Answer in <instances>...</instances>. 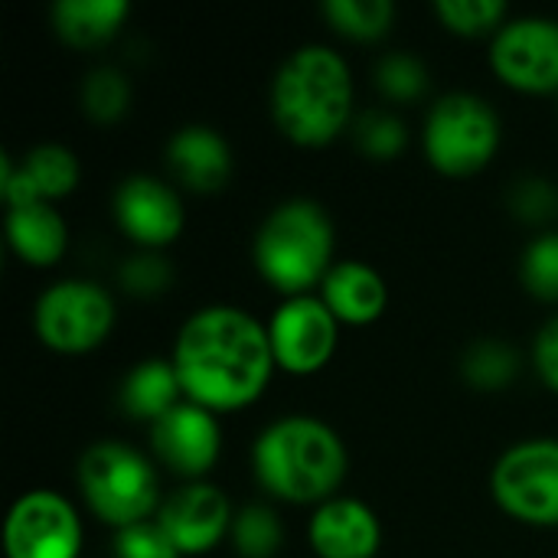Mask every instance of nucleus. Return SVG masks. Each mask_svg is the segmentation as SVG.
<instances>
[{"label": "nucleus", "mask_w": 558, "mask_h": 558, "mask_svg": "<svg viewBox=\"0 0 558 558\" xmlns=\"http://www.w3.org/2000/svg\"><path fill=\"white\" fill-rule=\"evenodd\" d=\"M170 363L183 396L209 412H232L255 402L278 366L268 327L229 304L196 311L180 327Z\"/></svg>", "instance_id": "nucleus-1"}, {"label": "nucleus", "mask_w": 558, "mask_h": 558, "mask_svg": "<svg viewBox=\"0 0 558 558\" xmlns=\"http://www.w3.org/2000/svg\"><path fill=\"white\" fill-rule=\"evenodd\" d=\"M353 78L347 59L320 43L291 52L271 82V114L278 131L301 144H330L350 121Z\"/></svg>", "instance_id": "nucleus-2"}, {"label": "nucleus", "mask_w": 558, "mask_h": 558, "mask_svg": "<svg viewBox=\"0 0 558 558\" xmlns=\"http://www.w3.org/2000/svg\"><path fill=\"white\" fill-rule=\"evenodd\" d=\"M252 464L268 494L320 507L347 477V448L320 418L284 415L255 438Z\"/></svg>", "instance_id": "nucleus-3"}, {"label": "nucleus", "mask_w": 558, "mask_h": 558, "mask_svg": "<svg viewBox=\"0 0 558 558\" xmlns=\"http://www.w3.org/2000/svg\"><path fill=\"white\" fill-rule=\"evenodd\" d=\"M333 222L314 199L275 206L255 232V265L288 298L307 294L333 268Z\"/></svg>", "instance_id": "nucleus-4"}, {"label": "nucleus", "mask_w": 558, "mask_h": 558, "mask_svg": "<svg viewBox=\"0 0 558 558\" xmlns=\"http://www.w3.org/2000/svg\"><path fill=\"white\" fill-rule=\"evenodd\" d=\"M78 487L92 513L118 530L147 523L160 510L154 464L124 441H95L78 458Z\"/></svg>", "instance_id": "nucleus-5"}, {"label": "nucleus", "mask_w": 558, "mask_h": 558, "mask_svg": "<svg viewBox=\"0 0 558 558\" xmlns=\"http://www.w3.org/2000/svg\"><path fill=\"white\" fill-rule=\"evenodd\" d=\"M425 157L448 177H468L490 163L500 144V118L494 105L471 92L438 98L425 118Z\"/></svg>", "instance_id": "nucleus-6"}, {"label": "nucleus", "mask_w": 558, "mask_h": 558, "mask_svg": "<svg viewBox=\"0 0 558 558\" xmlns=\"http://www.w3.org/2000/svg\"><path fill=\"white\" fill-rule=\"evenodd\" d=\"M504 513L530 526H558V441L530 438L504 451L490 474Z\"/></svg>", "instance_id": "nucleus-7"}, {"label": "nucleus", "mask_w": 558, "mask_h": 558, "mask_svg": "<svg viewBox=\"0 0 558 558\" xmlns=\"http://www.w3.org/2000/svg\"><path fill=\"white\" fill-rule=\"evenodd\" d=\"M39 340L56 353H85L95 350L114 324L111 294L82 278L56 281L36 301L33 314Z\"/></svg>", "instance_id": "nucleus-8"}, {"label": "nucleus", "mask_w": 558, "mask_h": 558, "mask_svg": "<svg viewBox=\"0 0 558 558\" xmlns=\"http://www.w3.org/2000/svg\"><path fill=\"white\" fill-rule=\"evenodd\" d=\"M7 558H78L82 523L75 507L56 490L23 494L3 526Z\"/></svg>", "instance_id": "nucleus-9"}, {"label": "nucleus", "mask_w": 558, "mask_h": 558, "mask_svg": "<svg viewBox=\"0 0 558 558\" xmlns=\"http://www.w3.org/2000/svg\"><path fill=\"white\" fill-rule=\"evenodd\" d=\"M494 72L520 92H558V20L520 16L497 29L490 46Z\"/></svg>", "instance_id": "nucleus-10"}, {"label": "nucleus", "mask_w": 558, "mask_h": 558, "mask_svg": "<svg viewBox=\"0 0 558 558\" xmlns=\"http://www.w3.org/2000/svg\"><path fill=\"white\" fill-rule=\"evenodd\" d=\"M337 327L340 320L330 314L324 298L314 294H298L288 298L268 324V340L275 363L294 376H311L337 350Z\"/></svg>", "instance_id": "nucleus-11"}, {"label": "nucleus", "mask_w": 558, "mask_h": 558, "mask_svg": "<svg viewBox=\"0 0 558 558\" xmlns=\"http://www.w3.org/2000/svg\"><path fill=\"white\" fill-rule=\"evenodd\" d=\"M150 448L163 468L180 477H203L222 448L219 425L209 409L196 402H177L167 415L150 422Z\"/></svg>", "instance_id": "nucleus-12"}, {"label": "nucleus", "mask_w": 558, "mask_h": 558, "mask_svg": "<svg viewBox=\"0 0 558 558\" xmlns=\"http://www.w3.org/2000/svg\"><path fill=\"white\" fill-rule=\"evenodd\" d=\"M157 523L173 539L180 556H199L232 533V507L219 487L193 481L160 504Z\"/></svg>", "instance_id": "nucleus-13"}, {"label": "nucleus", "mask_w": 558, "mask_h": 558, "mask_svg": "<svg viewBox=\"0 0 558 558\" xmlns=\"http://www.w3.org/2000/svg\"><path fill=\"white\" fill-rule=\"evenodd\" d=\"M114 219L144 248H160L173 242L183 229V203L173 186L157 177L134 173L114 190Z\"/></svg>", "instance_id": "nucleus-14"}, {"label": "nucleus", "mask_w": 558, "mask_h": 558, "mask_svg": "<svg viewBox=\"0 0 558 558\" xmlns=\"http://www.w3.org/2000/svg\"><path fill=\"white\" fill-rule=\"evenodd\" d=\"M311 546L320 558H373L383 530L376 513L350 497H330L311 517Z\"/></svg>", "instance_id": "nucleus-15"}, {"label": "nucleus", "mask_w": 558, "mask_h": 558, "mask_svg": "<svg viewBox=\"0 0 558 558\" xmlns=\"http://www.w3.org/2000/svg\"><path fill=\"white\" fill-rule=\"evenodd\" d=\"M170 173L196 193H216L232 173V150L226 137L206 124L180 128L167 144Z\"/></svg>", "instance_id": "nucleus-16"}, {"label": "nucleus", "mask_w": 558, "mask_h": 558, "mask_svg": "<svg viewBox=\"0 0 558 558\" xmlns=\"http://www.w3.org/2000/svg\"><path fill=\"white\" fill-rule=\"evenodd\" d=\"M320 284H324L320 298L340 324H353V327L373 324L389 304L383 275L366 262H353V258L333 262V268Z\"/></svg>", "instance_id": "nucleus-17"}, {"label": "nucleus", "mask_w": 558, "mask_h": 558, "mask_svg": "<svg viewBox=\"0 0 558 558\" xmlns=\"http://www.w3.org/2000/svg\"><path fill=\"white\" fill-rule=\"evenodd\" d=\"M7 242L29 265H52L65 252V222L49 203L7 209Z\"/></svg>", "instance_id": "nucleus-18"}, {"label": "nucleus", "mask_w": 558, "mask_h": 558, "mask_svg": "<svg viewBox=\"0 0 558 558\" xmlns=\"http://www.w3.org/2000/svg\"><path fill=\"white\" fill-rule=\"evenodd\" d=\"M124 16H128L124 0H59L52 7L56 33L78 49H92L111 39Z\"/></svg>", "instance_id": "nucleus-19"}, {"label": "nucleus", "mask_w": 558, "mask_h": 558, "mask_svg": "<svg viewBox=\"0 0 558 558\" xmlns=\"http://www.w3.org/2000/svg\"><path fill=\"white\" fill-rule=\"evenodd\" d=\"M180 392H183V386H180L170 360H144L137 369L128 373V379L121 386V405L134 418L157 422L180 402Z\"/></svg>", "instance_id": "nucleus-20"}, {"label": "nucleus", "mask_w": 558, "mask_h": 558, "mask_svg": "<svg viewBox=\"0 0 558 558\" xmlns=\"http://www.w3.org/2000/svg\"><path fill=\"white\" fill-rule=\"evenodd\" d=\"M23 177L29 180L33 193L39 199H59L65 193H72L78 186V160L69 147L62 144H39L33 147L23 163H20Z\"/></svg>", "instance_id": "nucleus-21"}, {"label": "nucleus", "mask_w": 558, "mask_h": 558, "mask_svg": "<svg viewBox=\"0 0 558 558\" xmlns=\"http://www.w3.org/2000/svg\"><path fill=\"white\" fill-rule=\"evenodd\" d=\"M324 13L333 29L353 39H379L396 20V7L389 0H327Z\"/></svg>", "instance_id": "nucleus-22"}, {"label": "nucleus", "mask_w": 558, "mask_h": 558, "mask_svg": "<svg viewBox=\"0 0 558 558\" xmlns=\"http://www.w3.org/2000/svg\"><path fill=\"white\" fill-rule=\"evenodd\" d=\"M464 379L477 389H504L513 383L520 360L517 350L507 347L504 340H477L468 353H464Z\"/></svg>", "instance_id": "nucleus-23"}, {"label": "nucleus", "mask_w": 558, "mask_h": 558, "mask_svg": "<svg viewBox=\"0 0 558 558\" xmlns=\"http://www.w3.org/2000/svg\"><path fill=\"white\" fill-rule=\"evenodd\" d=\"M281 520L275 510L255 504L232 520V543L242 558H271L281 549Z\"/></svg>", "instance_id": "nucleus-24"}, {"label": "nucleus", "mask_w": 558, "mask_h": 558, "mask_svg": "<svg viewBox=\"0 0 558 558\" xmlns=\"http://www.w3.org/2000/svg\"><path fill=\"white\" fill-rule=\"evenodd\" d=\"M131 101V82L121 69L114 65H101L92 69L82 82V108L95 118V121H114L128 111Z\"/></svg>", "instance_id": "nucleus-25"}, {"label": "nucleus", "mask_w": 558, "mask_h": 558, "mask_svg": "<svg viewBox=\"0 0 558 558\" xmlns=\"http://www.w3.org/2000/svg\"><path fill=\"white\" fill-rule=\"evenodd\" d=\"M353 137H356V147L376 160H392L405 150V141H409V131L402 124L399 114L392 111H383V108H373L366 114L356 118L353 124Z\"/></svg>", "instance_id": "nucleus-26"}, {"label": "nucleus", "mask_w": 558, "mask_h": 558, "mask_svg": "<svg viewBox=\"0 0 558 558\" xmlns=\"http://www.w3.org/2000/svg\"><path fill=\"white\" fill-rule=\"evenodd\" d=\"M435 13L448 29L461 36H477V33H490L504 26L507 3L504 0H438Z\"/></svg>", "instance_id": "nucleus-27"}, {"label": "nucleus", "mask_w": 558, "mask_h": 558, "mask_svg": "<svg viewBox=\"0 0 558 558\" xmlns=\"http://www.w3.org/2000/svg\"><path fill=\"white\" fill-rule=\"evenodd\" d=\"M520 275L530 294L543 301H558V232H546L526 245Z\"/></svg>", "instance_id": "nucleus-28"}, {"label": "nucleus", "mask_w": 558, "mask_h": 558, "mask_svg": "<svg viewBox=\"0 0 558 558\" xmlns=\"http://www.w3.org/2000/svg\"><path fill=\"white\" fill-rule=\"evenodd\" d=\"M376 85L399 101H412L425 92L428 85V69L422 59L409 56V52H389L379 59L376 65Z\"/></svg>", "instance_id": "nucleus-29"}, {"label": "nucleus", "mask_w": 558, "mask_h": 558, "mask_svg": "<svg viewBox=\"0 0 558 558\" xmlns=\"http://www.w3.org/2000/svg\"><path fill=\"white\" fill-rule=\"evenodd\" d=\"M118 278H121V288L131 291L134 298H157L170 288L173 271H170L167 258H160L154 252H141L121 265Z\"/></svg>", "instance_id": "nucleus-30"}, {"label": "nucleus", "mask_w": 558, "mask_h": 558, "mask_svg": "<svg viewBox=\"0 0 558 558\" xmlns=\"http://www.w3.org/2000/svg\"><path fill=\"white\" fill-rule=\"evenodd\" d=\"M114 556L118 558H180V549L173 546V539L163 533V526L157 520L118 530L114 539Z\"/></svg>", "instance_id": "nucleus-31"}, {"label": "nucleus", "mask_w": 558, "mask_h": 558, "mask_svg": "<svg viewBox=\"0 0 558 558\" xmlns=\"http://www.w3.org/2000/svg\"><path fill=\"white\" fill-rule=\"evenodd\" d=\"M510 209L523 219V222H546L553 219L558 209L556 186L543 177H526L513 186L510 193Z\"/></svg>", "instance_id": "nucleus-32"}, {"label": "nucleus", "mask_w": 558, "mask_h": 558, "mask_svg": "<svg viewBox=\"0 0 558 558\" xmlns=\"http://www.w3.org/2000/svg\"><path fill=\"white\" fill-rule=\"evenodd\" d=\"M533 363H536V373L543 376V383L558 392V317L543 324V330L536 333Z\"/></svg>", "instance_id": "nucleus-33"}]
</instances>
